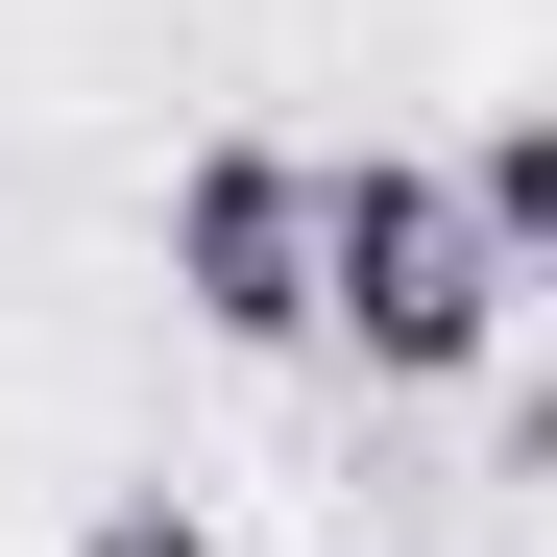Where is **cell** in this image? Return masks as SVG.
<instances>
[{
	"label": "cell",
	"mask_w": 557,
	"mask_h": 557,
	"mask_svg": "<svg viewBox=\"0 0 557 557\" xmlns=\"http://www.w3.org/2000/svg\"><path fill=\"white\" fill-rule=\"evenodd\" d=\"M509 292H533V267L460 219L436 146H339V170H315V339L363 363V388H485Z\"/></svg>",
	"instance_id": "obj_1"
},
{
	"label": "cell",
	"mask_w": 557,
	"mask_h": 557,
	"mask_svg": "<svg viewBox=\"0 0 557 557\" xmlns=\"http://www.w3.org/2000/svg\"><path fill=\"white\" fill-rule=\"evenodd\" d=\"M170 315L219 363H315V146H195L170 170Z\"/></svg>",
	"instance_id": "obj_2"
},
{
	"label": "cell",
	"mask_w": 557,
	"mask_h": 557,
	"mask_svg": "<svg viewBox=\"0 0 557 557\" xmlns=\"http://www.w3.org/2000/svg\"><path fill=\"white\" fill-rule=\"evenodd\" d=\"M460 219H485L509 267H557V122H485V146H460Z\"/></svg>",
	"instance_id": "obj_3"
},
{
	"label": "cell",
	"mask_w": 557,
	"mask_h": 557,
	"mask_svg": "<svg viewBox=\"0 0 557 557\" xmlns=\"http://www.w3.org/2000/svg\"><path fill=\"white\" fill-rule=\"evenodd\" d=\"M73 557H219V509H195V485H122V509L73 533Z\"/></svg>",
	"instance_id": "obj_4"
}]
</instances>
